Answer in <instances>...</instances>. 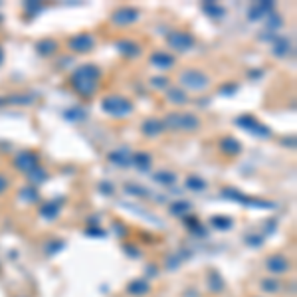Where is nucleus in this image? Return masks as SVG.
I'll use <instances>...</instances> for the list:
<instances>
[{
	"label": "nucleus",
	"mask_w": 297,
	"mask_h": 297,
	"mask_svg": "<svg viewBox=\"0 0 297 297\" xmlns=\"http://www.w3.org/2000/svg\"><path fill=\"white\" fill-rule=\"evenodd\" d=\"M99 81H101V71L93 64H85V66H81L79 69H75L73 75H71V79H69L71 87L85 99H89L97 91Z\"/></svg>",
	"instance_id": "1"
},
{
	"label": "nucleus",
	"mask_w": 297,
	"mask_h": 297,
	"mask_svg": "<svg viewBox=\"0 0 297 297\" xmlns=\"http://www.w3.org/2000/svg\"><path fill=\"white\" fill-rule=\"evenodd\" d=\"M103 109L105 113L113 115V117H127L129 113H133V105L129 99L121 97V95H109L103 99Z\"/></svg>",
	"instance_id": "2"
},
{
	"label": "nucleus",
	"mask_w": 297,
	"mask_h": 297,
	"mask_svg": "<svg viewBox=\"0 0 297 297\" xmlns=\"http://www.w3.org/2000/svg\"><path fill=\"white\" fill-rule=\"evenodd\" d=\"M170 129H180V131H196L200 127L198 117L190 113H170L165 121Z\"/></svg>",
	"instance_id": "3"
},
{
	"label": "nucleus",
	"mask_w": 297,
	"mask_h": 297,
	"mask_svg": "<svg viewBox=\"0 0 297 297\" xmlns=\"http://www.w3.org/2000/svg\"><path fill=\"white\" fill-rule=\"evenodd\" d=\"M180 81H182L186 87L196 89V91L204 89V87H208V83H210L208 75L202 73L200 69H188V71H184V73L180 75Z\"/></svg>",
	"instance_id": "4"
},
{
	"label": "nucleus",
	"mask_w": 297,
	"mask_h": 297,
	"mask_svg": "<svg viewBox=\"0 0 297 297\" xmlns=\"http://www.w3.org/2000/svg\"><path fill=\"white\" fill-rule=\"evenodd\" d=\"M95 44V38L91 34H75L71 40H69V48L73 52H89Z\"/></svg>",
	"instance_id": "5"
},
{
	"label": "nucleus",
	"mask_w": 297,
	"mask_h": 297,
	"mask_svg": "<svg viewBox=\"0 0 297 297\" xmlns=\"http://www.w3.org/2000/svg\"><path fill=\"white\" fill-rule=\"evenodd\" d=\"M168 44L180 52H188L194 46V38L186 32H174L168 36Z\"/></svg>",
	"instance_id": "6"
},
{
	"label": "nucleus",
	"mask_w": 297,
	"mask_h": 297,
	"mask_svg": "<svg viewBox=\"0 0 297 297\" xmlns=\"http://www.w3.org/2000/svg\"><path fill=\"white\" fill-rule=\"evenodd\" d=\"M16 166L24 172H30L38 166V155L34 151H22L18 157H16Z\"/></svg>",
	"instance_id": "7"
},
{
	"label": "nucleus",
	"mask_w": 297,
	"mask_h": 297,
	"mask_svg": "<svg viewBox=\"0 0 297 297\" xmlns=\"http://www.w3.org/2000/svg\"><path fill=\"white\" fill-rule=\"evenodd\" d=\"M238 125H242L244 129H248L250 133H254V135H260V137H267L269 131L265 129L262 123H258L252 115H246V117H240L238 119Z\"/></svg>",
	"instance_id": "8"
},
{
	"label": "nucleus",
	"mask_w": 297,
	"mask_h": 297,
	"mask_svg": "<svg viewBox=\"0 0 297 297\" xmlns=\"http://www.w3.org/2000/svg\"><path fill=\"white\" fill-rule=\"evenodd\" d=\"M135 20H137V10H133L129 6L119 8V10L113 14V22L119 24V26H127V24H131Z\"/></svg>",
	"instance_id": "9"
},
{
	"label": "nucleus",
	"mask_w": 297,
	"mask_h": 297,
	"mask_svg": "<svg viewBox=\"0 0 297 297\" xmlns=\"http://www.w3.org/2000/svg\"><path fill=\"white\" fill-rule=\"evenodd\" d=\"M143 131L147 133L149 137H155V135L165 131V123L161 119H149V121L143 123Z\"/></svg>",
	"instance_id": "10"
},
{
	"label": "nucleus",
	"mask_w": 297,
	"mask_h": 297,
	"mask_svg": "<svg viewBox=\"0 0 297 297\" xmlns=\"http://www.w3.org/2000/svg\"><path fill=\"white\" fill-rule=\"evenodd\" d=\"M287 260L283 256H273L267 260V267L273 271V273H285L287 271Z\"/></svg>",
	"instance_id": "11"
},
{
	"label": "nucleus",
	"mask_w": 297,
	"mask_h": 297,
	"mask_svg": "<svg viewBox=\"0 0 297 297\" xmlns=\"http://www.w3.org/2000/svg\"><path fill=\"white\" fill-rule=\"evenodd\" d=\"M151 62H153V66L157 67H170L174 64V58L170 54H166V52H157V54L151 56Z\"/></svg>",
	"instance_id": "12"
},
{
	"label": "nucleus",
	"mask_w": 297,
	"mask_h": 297,
	"mask_svg": "<svg viewBox=\"0 0 297 297\" xmlns=\"http://www.w3.org/2000/svg\"><path fill=\"white\" fill-rule=\"evenodd\" d=\"M131 165L139 166L141 170H145V168L151 166V157L145 155V153H137V155H133L131 157Z\"/></svg>",
	"instance_id": "13"
},
{
	"label": "nucleus",
	"mask_w": 297,
	"mask_h": 297,
	"mask_svg": "<svg viewBox=\"0 0 297 297\" xmlns=\"http://www.w3.org/2000/svg\"><path fill=\"white\" fill-rule=\"evenodd\" d=\"M38 52L42 54V56H48V54H54L56 52V48H58V44L56 42H52V40H44V42H38Z\"/></svg>",
	"instance_id": "14"
},
{
	"label": "nucleus",
	"mask_w": 297,
	"mask_h": 297,
	"mask_svg": "<svg viewBox=\"0 0 297 297\" xmlns=\"http://www.w3.org/2000/svg\"><path fill=\"white\" fill-rule=\"evenodd\" d=\"M125 153H127V151H125V149H123V151H117V153H113V155H111V163H117V165H131V157L133 155H127V157H123V155H125Z\"/></svg>",
	"instance_id": "15"
},
{
	"label": "nucleus",
	"mask_w": 297,
	"mask_h": 297,
	"mask_svg": "<svg viewBox=\"0 0 297 297\" xmlns=\"http://www.w3.org/2000/svg\"><path fill=\"white\" fill-rule=\"evenodd\" d=\"M222 149H224V151H228L230 155H238V153L242 151V147L238 145V141H236V139H224V141H222Z\"/></svg>",
	"instance_id": "16"
},
{
	"label": "nucleus",
	"mask_w": 297,
	"mask_h": 297,
	"mask_svg": "<svg viewBox=\"0 0 297 297\" xmlns=\"http://www.w3.org/2000/svg\"><path fill=\"white\" fill-rule=\"evenodd\" d=\"M117 48H123L121 52L127 54V56H137L139 54V46L133 44V42H117Z\"/></svg>",
	"instance_id": "17"
},
{
	"label": "nucleus",
	"mask_w": 297,
	"mask_h": 297,
	"mask_svg": "<svg viewBox=\"0 0 297 297\" xmlns=\"http://www.w3.org/2000/svg\"><path fill=\"white\" fill-rule=\"evenodd\" d=\"M129 291H131V293H137V295H141V293L149 291V283H147V281H135V283L129 285Z\"/></svg>",
	"instance_id": "18"
},
{
	"label": "nucleus",
	"mask_w": 297,
	"mask_h": 297,
	"mask_svg": "<svg viewBox=\"0 0 297 297\" xmlns=\"http://www.w3.org/2000/svg\"><path fill=\"white\" fill-rule=\"evenodd\" d=\"M168 95H170V101H178V103H184V101H186L184 93H182V91H176V89H174V91H170Z\"/></svg>",
	"instance_id": "19"
},
{
	"label": "nucleus",
	"mask_w": 297,
	"mask_h": 297,
	"mask_svg": "<svg viewBox=\"0 0 297 297\" xmlns=\"http://www.w3.org/2000/svg\"><path fill=\"white\" fill-rule=\"evenodd\" d=\"M188 186H192V188H204V180H198V178H188Z\"/></svg>",
	"instance_id": "20"
},
{
	"label": "nucleus",
	"mask_w": 297,
	"mask_h": 297,
	"mask_svg": "<svg viewBox=\"0 0 297 297\" xmlns=\"http://www.w3.org/2000/svg\"><path fill=\"white\" fill-rule=\"evenodd\" d=\"M6 188H8V180H6V178H4L2 174H0V194H2V192H4Z\"/></svg>",
	"instance_id": "21"
},
{
	"label": "nucleus",
	"mask_w": 297,
	"mask_h": 297,
	"mask_svg": "<svg viewBox=\"0 0 297 297\" xmlns=\"http://www.w3.org/2000/svg\"><path fill=\"white\" fill-rule=\"evenodd\" d=\"M2 58H4V52H2V48H0V64H2Z\"/></svg>",
	"instance_id": "22"
}]
</instances>
